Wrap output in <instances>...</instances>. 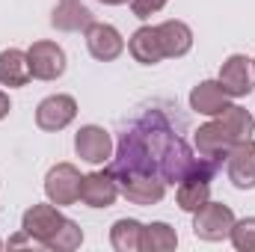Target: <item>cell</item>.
I'll use <instances>...</instances> for the list:
<instances>
[{
    "label": "cell",
    "mask_w": 255,
    "mask_h": 252,
    "mask_svg": "<svg viewBox=\"0 0 255 252\" xmlns=\"http://www.w3.org/2000/svg\"><path fill=\"white\" fill-rule=\"evenodd\" d=\"M232 226H235V211L223 202H205L193 214V235L208 244L226 241L232 235Z\"/></svg>",
    "instance_id": "obj_1"
},
{
    "label": "cell",
    "mask_w": 255,
    "mask_h": 252,
    "mask_svg": "<svg viewBox=\"0 0 255 252\" xmlns=\"http://www.w3.org/2000/svg\"><path fill=\"white\" fill-rule=\"evenodd\" d=\"M80 169L74 163H57L48 169L45 175V196L48 202H54L57 208H65V205H74L80 199Z\"/></svg>",
    "instance_id": "obj_2"
},
{
    "label": "cell",
    "mask_w": 255,
    "mask_h": 252,
    "mask_svg": "<svg viewBox=\"0 0 255 252\" xmlns=\"http://www.w3.org/2000/svg\"><path fill=\"white\" fill-rule=\"evenodd\" d=\"M65 223L63 211L54 205V202H42V205H33V208H27L24 211V217H21V232H27L30 235V241H36V244H48L54 235H57V229Z\"/></svg>",
    "instance_id": "obj_3"
},
{
    "label": "cell",
    "mask_w": 255,
    "mask_h": 252,
    "mask_svg": "<svg viewBox=\"0 0 255 252\" xmlns=\"http://www.w3.org/2000/svg\"><path fill=\"white\" fill-rule=\"evenodd\" d=\"M235 142L238 139L220 125V119H211V122H205V125H199L193 130V148L202 157H208V160H214L220 166H223V160H226V154L232 151Z\"/></svg>",
    "instance_id": "obj_4"
},
{
    "label": "cell",
    "mask_w": 255,
    "mask_h": 252,
    "mask_svg": "<svg viewBox=\"0 0 255 252\" xmlns=\"http://www.w3.org/2000/svg\"><path fill=\"white\" fill-rule=\"evenodd\" d=\"M83 36H86V51H89L98 63H113V60H119L122 51H125V39H122V33H119L113 24L92 21V24L83 30Z\"/></svg>",
    "instance_id": "obj_5"
},
{
    "label": "cell",
    "mask_w": 255,
    "mask_h": 252,
    "mask_svg": "<svg viewBox=\"0 0 255 252\" xmlns=\"http://www.w3.org/2000/svg\"><path fill=\"white\" fill-rule=\"evenodd\" d=\"M27 60H30V74L36 80H57L65 74V51L57 42H48V39L33 42L27 51Z\"/></svg>",
    "instance_id": "obj_6"
},
{
    "label": "cell",
    "mask_w": 255,
    "mask_h": 252,
    "mask_svg": "<svg viewBox=\"0 0 255 252\" xmlns=\"http://www.w3.org/2000/svg\"><path fill=\"white\" fill-rule=\"evenodd\" d=\"M74 119H77V101L71 95H63V92L42 98L36 107V125L48 133H57V130L68 127Z\"/></svg>",
    "instance_id": "obj_7"
},
{
    "label": "cell",
    "mask_w": 255,
    "mask_h": 252,
    "mask_svg": "<svg viewBox=\"0 0 255 252\" xmlns=\"http://www.w3.org/2000/svg\"><path fill=\"white\" fill-rule=\"evenodd\" d=\"M226 175L238 190H255V139H241L226 154Z\"/></svg>",
    "instance_id": "obj_8"
},
{
    "label": "cell",
    "mask_w": 255,
    "mask_h": 252,
    "mask_svg": "<svg viewBox=\"0 0 255 252\" xmlns=\"http://www.w3.org/2000/svg\"><path fill=\"white\" fill-rule=\"evenodd\" d=\"M220 86L229 92V98H244L255 89V71L253 60L244 54H232L226 63L220 65Z\"/></svg>",
    "instance_id": "obj_9"
},
{
    "label": "cell",
    "mask_w": 255,
    "mask_h": 252,
    "mask_svg": "<svg viewBox=\"0 0 255 252\" xmlns=\"http://www.w3.org/2000/svg\"><path fill=\"white\" fill-rule=\"evenodd\" d=\"M74 151L86 163H107L113 157V139L101 125H83L74 133Z\"/></svg>",
    "instance_id": "obj_10"
},
{
    "label": "cell",
    "mask_w": 255,
    "mask_h": 252,
    "mask_svg": "<svg viewBox=\"0 0 255 252\" xmlns=\"http://www.w3.org/2000/svg\"><path fill=\"white\" fill-rule=\"evenodd\" d=\"M119 199V184L110 175V169L104 172H89L80 181V202L89 208H110Z\"/></svg>",
    "instance_id": "obj_11"
},
{
    "label": "cell",
    "mask_w": 255,
    "mask_h": 252,
    "mask_svg": "<svg viewBox=\"0 0 255 252\" xmlns=\"http://www.w3.org/2000/svg\"><path fill=\"white\" fill-rule=\"evenodd\" d=\"M232 104L229 92L220 86V80H202L190 89V110L202 113V116H220L226 107Z\"/></svg>",
    "instance_id": "obj_12"
},
{
    "label": "cell",
    "mask_w": 255,
    "mask_h": 252,
    "mask_svg": "<svg viewBox=\"0 0 255 252\" xmlns=\"http://www.w3.org/2000/svg\"><path fill=\"white\" fill-rule=\"evenodd\" d=\"M157 36H160V48H163V57L169 60H178V57H187L193 48V30L178 21V18H169L163 24H157Z\"/></svg>",
    "instance_id": "obj_13"
},
{
    "label": "cell",
    "mask_w": 255,
    "mask_h": 252,
    "mask_svg": "<svg viewBox=\"0 0 255 252\" xmlns=\"http://www.w3.org/2000/svg\"><path fill=\"white\" fill-rule=\"evenodd\" d=\"M92 9L83 3V0H57L54 6V15H51V24L63 33H77V30H86L92 24Z\"/></svg>",
    "instance_id": "obj_14"
},
{
    "label": "cell",
    "mask_w": 255,
    "mask_h": 252,
    "mask_svg": "<svg viewBox=\"0 0 255 252\" xmlns=\"http://www.w3.org/2000/svg\"><path fill=\"white\" fill-rule=\"evenodd\" d=\"M128 51L130 57L136 60L139 65H157L163 57V48H160V36H157V27H139L133 30V36L128 39Z\"/></svg>",
    "instance_id": "obj_15"
},
{
    "label": "cell",
    "mask_w": 255,
    "mask_h": 252,
    "mask_svg": "<svg viewBox=\"0 0 255 252\" xmlns=\"http://www.w3.org/2000/svg\"><path fill=\"white\" fill-rule=\"evenodd\" d=\"M30 77H33V74H30L27 51H18V48L0 51V86L18 89V86H27Z\"/></svg>",
    "instance_id": "obj_16"
},
{
    "label": "cell",
    "mask_w": 255,
    "mask_h": 252,
    "mask_svg": "<svg viewBox=\"0 0 255 252\" xmlns=\"http://www.w3.org/2000/svg\"><path fill=\"white\" fill-rule=\"evenodd\" d=\"M110 244L116 252H142V223L122 217L110 226Z\"/></svg>",
    "instance_id": "obj_17"
},
{
    "label": "cell",
    "mask_w": 255,
    "mask_h": 252,
    "mask_svg": "<svg viewBox=\"0 0 255 252\" xmlns=\"http://www.w3.org/2000/svg\"><path fill=\"white\" fill-rule=\"evenodd\" d=\"M178 247V232L169 223H148L142 226V252H172Z\"/></svg>",
    "instance_id": "obj_18"
},
{
    "label": "cell",
    "mask_w": 255,
    "mask_h": 252,
    "mask_svg": "<svg viewBox=\"0 0 255 252\" xmlns=\"http://www.w3.org/2000/svg\"><path fill=\"white\" fill-rule=\"evenodd\" d=\"M175 202H178L181 211L196 214L205 202H211V181H205V178H187V181H181L178 190H175Z\"/></svg>",
    "instance_id": "obj_19"
},
{
    "label": "cell",
    "mask_w": 255,
    "mask_h": 252,
    "mask_svg": "<svg viewBox=\"0 0 255 252\" xmlns=\"http://www.w3.org/2000/svg\"><path fill=\"white\" fill-rule=\"evenodd\" d=\"M214 119H220V125L226 127L238 142L241 139H250L255 130V116L250 110H244V107H238V104H229L220 116H214Z\"/></svg>",
    "instance_id": "obj_20"
},
{
    "label": "cell",
    "mask_w": 255,
    "mask_h": 252,
    "mask_svg": "<svg viewBox=\"0 0 255 252\" xmlns=\"http://www.w3.org/2000/svg\"><path fill=\"white\" fill-rule=\"evenodd\" d=\"M80 244H83V229H80L74 220L65 217V223L57 229V235L45 244V250H51V252H74Z\"/></svg>",
    "instance_id": "obj_21"
},
{
    "label": "cell",
    "mask_w": 255,
    "mask_h": 252,
    "mask_svg": "<svg viewBox=\"0 0 255 252\" xmlns=\"http://www.w3.org/2000/svg\"><path fill=\"white\" fill-rule=\"evenodd\" d=\"M229 241H232V247L238 252H255V217L235 220Z\"/></svg>",
    "instance_id": "obj_22"
},
{
    "label": "cell",
    "mask_w": 255,
    "mask_h": 252,
    "mask_svg": "<svg viewBox=\"0 0 255 252\" xmlns=\"http://www.w3.org/2000/svg\"><path fill=\"white\" fill-rule=\"evenodd\" d=\"M166 3H169V0H130V12H133V18L145 21V18L157 15Z\"/></svg>",
    "instance_id": "obj_23"
},
{
    "label": "cell",
    "mask_w": 255,
    "mask_h": 252,
    "mask_svg": "<svg viewBox=\"0 0 255 252\" xmlns=\"http://www.w3.org/2000/svg\"><path fill=\"white\" fill-rule=\"evenodd\" d=\"M9 110H12V101H9V95L0 89V119H6V116H9Z\"/></svg>",
    "instance_id": "obj_24"
},
{
    "label": "cell",
    "mask_w": 255,
    "mask_h": 252,
    "mask_svg": "<svg viewBox=\"0 0 255 252\" xmlns=\"http://www.w3.org/2000/svg\"><path fill=\"white\" fill-rule=\"evenodd\" d=\"M98 3H104V6H122V3H130V0H98Z\"/></svg>",
    "instance_id": "obj_25"
},
{
    "label": "cell",
    "mask_w": 255,
    "mask_h": 252,
    "mask_svg": "<svg viewBox=\"0 0 255 252\" xmlns=\"http://www.w3.org/2000/svg\"><path fill=\"white\" fill-rule=\"evenodd\" d=\"M253 71H255V60H253Z\"/></svg>",
    "instance_id": "obj_26"
},
{
    "label": "cell",
    "mask_w": 255,
    "mask_h": 252,
    "mask_svg": "<svg viewBox=\"0 0 255 252\" xmlns=\"http://www.w3.org/2000/svg\"><path fill=\"white\" fill-rule=\"evenodd\" d=\"M0 250H3V241H0Z\"/></svg>",
    "instance_id": "obj_27"
}]
</instances>
